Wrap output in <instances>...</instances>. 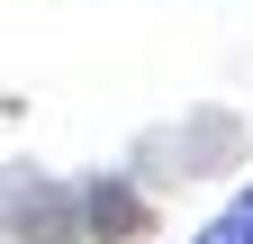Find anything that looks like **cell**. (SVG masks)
<instances>
[{
  "instance_id": "6da1fadb",
  "label": "cell",
  "mask_w": 253,
  "mask_h": 244,
  "mask_svg": "<svg viewBox=\"0 0 253 244\" xmlns=\"http://www.w3.org/2000/svg\"><path fill=\"white\" fill-rule=\"evenodd\" d=\"M199 244H253V190H235L226 208H217V217L199 226Z\"/></svg>"
}]
</instances>
